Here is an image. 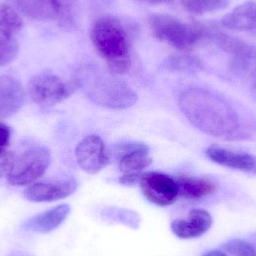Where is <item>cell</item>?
Returning <instances> with one entry per match:
<instances>
[{
  "mask_svg": "<svg viewBox=\"0 0 256 256\" xmlns=\"http://www.w3.org/2000/svg\"><path fill=\"white\" fill-rule=\"evenodd\" d=\"M138 1L148 4H162L172 2L174 0H138Z\"/></svg>",
  "mask_w": 256,
  "mask_h": 256,
  "instance_id": "obj_28",
  "label": "cell"
},
{
  "mask_svg": "<svg viewBox=\"0 0 256 256\" xmlns=\"http://www.w3.org/2000/svg\"><path fill=\"white\" fill-rule=\"evenodd\" d=\"M206 154L209 159L220 165L256 174V158L254 155L218 147L208 148Z\"/></svg>",
  "mask_w": 256,
  "mask_h": 256,
  "instance_id": "obj_14",
  "label": "cell"
},
{
  "mask_svg": "<svg viewBox=\"0 0 256 256\" xmlns=\"http://www.w3.org/2000/svg\"><path fill=\"white\" fill-rule=\"evenodd\" d=\"M154 37L179 50L192 49L206 34V28L184 22L167 14H152L148 18Z\"/></svg>",
  "mask_w": 256,
  "mask_h": 256,
  "instance_id": "obj_4",
  "label": "cell"
},
{
  "mask_svg": "<svg viewBox=\"0 0 256 256\" xmlns=\"http://www.w3.org/2000/svg\"><path fill=\"white\" fill-rule=\"evenodd\" d=\"M16 12L37 21L56 20L54 0H7Z\"/></svg>",
  "mask_w": 256,
  "mask_h": 256,
  "instance_id": "obj_16",
  "label": "cell"
},
{
  "mask_svg": "<svg viewBox=\"0 0 256 256\" xmlns=\"http://www.w3.org/2000/svg\"><path fill=\"white\" fill-rule=\"evenodd\" d=\"M213 36L218 46L232 57V72L240 78L256 81V46L220 32Z\"/></svg>",
  "mask_w": 256,
  "mask_h": 256,
  "instance_id": "obj_7",
  "label": "cell"
},
{
  "mask_svg": "<svg viewBox=\"0 0 256 256\" xmlns=\"http://www.w3.org/2000/svg\"><path fill=\"white\" fill-rule=\"evenodd\" d=\"M252 94L254 98L256 99V81L254 82V85L252 86Z\"/></svg>",
  "mask_w": 256,
  "mask_h": 256,
  "instance_id": "obj_30",
  "label": "cell"
},
{
  "mask_svg": "<svg viewBox=\"0 0 256 256\" xmlns=\"http://www.w3.org/2000/svg\"><path fill=\"white\" fill-rule=\"evenodd\" d=\"M117 152L118 168L123 174L141 173L153 161L149 155V148L142 143H126L120 146Z\"/></svg>",
  "mask_w": 256,
  "mask_h": 256,
  "instance_id": "obj_13",
  "label": "cell"
},
{
  "mask_svg": "<svg viewBox=\"0 0 256 256\" xmlns=\"http://www.w3.org/2000/svg\"><path fill=\"white\" fill-rule=\"evenodd\" d=\"M25 100V91L19 80L10 75L0 76V118L16 114Z\"/></svg>",
  "mask_w": 256,
  "mask_h": 256,
  "instance_id": "obj_12",
  "label": "cell"
},
{
  "mask_svg": "<svg viewBox=\"0 0 256 256\" xmlns=\"http://www.w3.org/2000/svg\"><path fill=\"white\" fill-rule=\"evenodd\" d=\"M179 106L202 132L228 141L248 140L249 132L237 111L216 93L191 88L180 94Z\"/></svg>",
  "mask_w": 256,
  "mask_h": 256,
  "instance_id": "obj_1",
  "label": "cell"
},
{
  "mask_svg": "<svg viewBox=\"0 0 256 256\" xmlns=\"http://www.w3.org/2000/svg\"><path fill=\"white\" fill-rule=\"evenodd\" d=\"M78 188L73 179L56 182H38L30 184L24 191V197L32 202H49L67 198Z\"/></svg>",
  "mask_w": 256,
  "mask_h": 256,
  "instance_id": "obj_10",
  "label": "cell"
},
{
  "mask_svg": "<svg viewBox=\"0 0 256 256\" xmlns=\"http://www.w3.org/2000/svg\"><path fill=\"white\" fill-rule=\"evenodd\" d=\"M213 224V218L204 209H192L186 219H177L171 224L173 234L180 239L196 238L207 232Z\"/></svg>",
  "mask_w": 256,
  "mask_h": 256,
  "instance_id": "obj_11",
  "label": "cell"
},
{
  "mask_svg": "<svg viewBox=\"0 0 256 256\" xmlns=\"http://www.w3.org/2000/svg\"><path fill=\"white\" fill-rule=\"evenodd\" d=\"M50 150L43 146L27 149L16 156L6 179L12 186H26L34 183L44 176L50 165Z\"/></svg>",
  "mask_w": 256,
  "mask_h": 256,
  "instance_id": "obj_5",
  "label": "cell"
},
{
  "mask_svg": "<svg viewBox=\"0 0 256 256\" xmlns=\"http://www.w3.org/2000/svg\"><path fill=\"white\" fill-rule=\"evenodd\" d=\"M78 165L88 174H96L109 164L106 146L102 138L90 135L80 142L75 150Z\"/></svg>",
  "mask_w": 256,
  "mask_h": 256,
  "instance_id": "obj_9",
  "label": "cell"
},
{
  "mask_svg": "<svg viewBox=\"0 0 256 256\" xmlns=\"http://www.w3.org/2000/svg\"><path fill=\"white\" fill-rule=\"evenodd\" d=\"M90 37L112 73L122 74L129 70L131 60L128 36L120 21L106 16L100 18L93 24Z\"/></svg>",
  "mask_w": 256,
  "mask_h": 256,
  "instance_id": "obj_2",
  "label": "cell"
},
{
  "mask_svg": "<svg viewBox=\"0 0 256 256\" xmlns=\"http://www.w3.org/2000/svg\"><path fill=\"white\" fill-rule=\"evenodd\" d=\"M12 130L6 124L0 122V147L8 148L10 144Z\"/></svg>",
  "mask_w": 256,
  "mask_h": 256,
  "instance_id": "obj_26",
  "label": "cell"
},
{
  "mask_svg": "<svg viewBox=\"0 0 256 256\" xmlns=\"http://www.w3.org/2000/svg\"><path fill=\"white\" fill-rule=\"evenodd\" d=\"M222 248L232 256H256L255 246L242 239L228 240L224 244Z\"/></svg>",
  "mask_w": 256,
  "mask_h": 256,
  "instance_id": "obj_23",
  "label": "cell"
},
{
  "mask_svg": "<svg viewBox=\"0 0 256 256\" xmlns=\"http://www.w3.org/2000/svg\"><path fill=\"white\" fill-rule=\"evenodd\" d=\"M231 0H180L182 6L190 13L204 14L225 8Z\"/></svg>",
  "mask_w": 256,
  "mask_h": 256,
  "instance_id": "obj_20",
  "label": "cell"
},
{
  "mask_svg": "<svg viewBox=\"0 0 256 256\" xmlns=\"http://www.w3.org/2000/svg\"><path fill=\"white\" fill-rule=\"evenodd\" d=\"M20 14L10 4H0V28L15 34L22 28Z\"/></svg>",
  "mask_w": 256,
  "mask_h": 256,
  "instance_id": "obj_21",
  "label": "cell"
},
{
  "mask_svg": "<svg viewBox=\"0 0 256 256\" xmlns=\"http://www.w3.org/2000/svg\"><path fill=\"white\" fill-rule=\"evenodd\" d=\"M16 155L7 148L0 147V178L7 177Z\"/></svg>",
  "mask_w": 256,
  "mask_h": 256,
  "instance_id": "obj_24",
  "label": "cell"
},
{
  "mask_svg": "<svg viewBox=\"0 0 256 256\" xmlns=\"http://www.w3.org/2000/svg\"><path fill=\"white\" fill-rule=\"evenodd\" d=\"M202 256H228L226 254V252H222L221 250H215L209 251L207 254H204Z\"/></svg>",
  "mask_w": 256,
  "mask_h": 256,
  "instance_id": "obj_29",
  "label": "cell"
},
{
  "mask_svg": "<svg viewBox=\"0 0 256 256\" xmlns=\"http://www.w3.org/2000/svg\"><path fill=\"white\" fill-rule=\"evenodd\" d=\"M143 196L152 204L166 207L174 204L178 196L177 182L166 174L148 172L140 180Z\"/></svg>",
  "mask_w": 256,
  "mask_h": 256,
  "instance_id": "obj_8",
  "label": "cell"
},
{
  "mask_svg": "<svg viewBox=\"0 0 256 256\" xmlns=\"http://www.w3.org/2000/svg\"><path fill=\"white\" fill-rule=\"evenodd\" d=\"M76 87L74 80L66 82L56 75L43 73L30 80L28 92L34 103L43 108H50L70 97Z\"/></svg>",
  "mask_w": 256,
  "mask_h": 256,
  "instance_id": "obj_6",
  "label": "cell"
},
{
  "mask_svg": "<svg viewBox=\"0 0 256 256\" xmlns=\"http://www.w3.org/2000/svg\"><path fill=\"white\" fill-rule=\"evenodd\" d=\"M177 184L179 196L188 200H198L208 196L216 189L214 182L206 178H180Z\"/></svg>",
  "mask_w": 256,
  "mask_h": 256,
  "instance_id": "obj_18",
  "label": "cell"
},
{
  "mask_svg": "<svg viewBox=\"0 0 256 256\" xmlns=\"http://www.w3.org/2000/svg\"><path fill=\"white\" fill-rule=\"evenodd\" d=\"M18 40L14 34L0 28V66L8 64L18 55Z\"/></svg>",
  "mask_w": 256,
  "mask_h": 256,
  "instance_id": "obj_22",
  "label": "cell"
},
{
  "mask_svg": "<svg viewBox=\"0 0 256 256\" xmlns=\"http://www.w3.org/2000/svg\"><path fill=\"white\" fill-rule=\"evenodd\" d=\"M86 96L97 104L111 109H127L135 104L136 93L126 84L109 74L87 69L75 79Z\"/></svg>",
  "mask_w": 256,
  "mask_h": 256,
  "instance_id": "obj_3",
  "label": "cell"
},
{
  "mask_svg": "<svg viewBox=\"0 0 256 256\" xmlns=\"http://www.w3.org/2000/svg\"><path fill=\"white\" fill-rule=\"evenodd\" d=\"M168 66L174 69H196L200 67V62L188 56H176L170 60Z\"/></svg>",
  "mask_w": 256,
  "mask_h": 256,
  "instance_id": "obj_25",
  "label": "cell"
},
{
  "mask_svg": "<svg viewBox=\"0 0 256 256\" xmlns=\"http://www.w3.org/2000/svg\"><path fill=\"white\" fill-rule=\"evenodd\" d=\"M141 173H126L120 178V183L124 186H132L140 182Z\"/></svg>",
  "mask_w": 256,
  "mask_h": 256,
  "instance_id": "obj_27",
  "label": "cell"
},
{
  "mask_svg": "<svg viewBox=\"0 0 256 256\" xmlns=\"http://www.w3.org/2000/svg\"><path fill=\"white\" fill-rule=\"evenodd\" d=\"M222 24L232 30L256 32V2H246L237 6L222 18Z\"/></svg>",
  "mask_w": 256,
  "mask_h": 256,
  "instance_id": "obj_17",
  "label": "cell"
},
{
  "mask_svg": "<svg viewBox=\"0 0 256 256\" xmlns=\"http://www.w3.org/2000/svg\"><path fill=\"white\" fill-rule=\"evenodd\" d=\"M70 212V206L60 204L33 216L24 224V228L34 232H50L64 222Z\"/></svg>",
  "mask_w": 256,
  "mask_h": 256,
  "instance_id": "obj_15",
  "label": "cell"
},
{
  "mask_svg": "<svg viewBox=\"0 0 256 256\" xmlns=\"http://www.w3.org/2000/svg\"><path fill=\"white\" fill-rule=\"evenodd\" d=\"M252 240H254V246H255L256 249V233L255 234H254V236H252Z\"/></svg>",
  "mask_w": 256,
  "mask_h": 256,
  "instance_id": "obj_31",
  "label": "cell"
},
{
  "mask_svg": "<svg viewBox=\"0 0 256 256\" xmlns=\"http://www.w3.org/2000/svg\"><path fill=\"white\" fill-rule=\"evenodd\" d=\"M58 25L62 28H70L76 22L78 0H54Z\"/></svg>",
  "mask_w": 256,
  "mask_h": 256,
  "instance_id": "obj_19",
  "label": "cell"
}]
</instances>
